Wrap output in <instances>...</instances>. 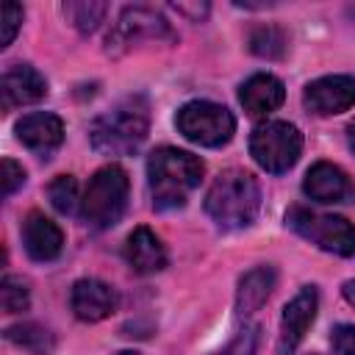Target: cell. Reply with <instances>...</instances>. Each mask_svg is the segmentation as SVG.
<instances>
[{
	"mask_svg": "<svg viewBox=\"0 0 355 355\" xmlns=\"http://www.w3.org/2000/svg\"><path fill=\"white\" fill-rule=\"evenodd\" d=\"M175 125L183 133V139H189L200 147H222L236 133L233 114L225 105L211 103V100H191V103L180 105Z\"/></svg>",
	"mask_w": 355,
	"mask_h": 355,
	"instance_id": "cell-7",
	"label": "cell"
},
{
	"mask_svg": "<svg viewBox=\"0 0 355 355\" xmlns=\"http://www.w3.org/2000/svg\"><path fill=\"white\" fill-rule=\"evenodd\" d=\"M341 294H344V300L355 308V280H347V283L341 286Z\"/></svg>",
	"mask_w": 355,
	"mask_h": 355,
	"instance_id": "cell-28",
	"label": "cell"
},
{
	"mask_svg": "<svg viewBox=\"0 0 355 355\" xmlns=\"http://www.w3.org/2000/svg\"><path fill=\"white\" fill-rule=\"evenodd\" d=\"M286 47H288V39L275 25H261L250 36V50L255 55H261V58H283L286 55Z\"/></svg>",
	"mask_w": 355,
	"mask_h": 355,
	"instance_id": "cell-21",
	"label": "cell"
},
{
	"mask_svg": "<svg viewBox=\"0 0 355 355\" xmlns=\"http://www.w3.org/2000/svg\"><path fill=\"white\" fill-rule=\"evenodd\" d=\"M336 355H355V324H336L330 333Z\"/></svg>",
	"mask_w": 355,
	"mask_h": 355,
	"instance_id": "cell-27",
	"label": "cell"
},
{
	"mask_svg": "<svg viewBox=\"0 0 355 355\" xmlns=\"http://www.w3.org/2000/svg\"><path fill=\"white\" fill-rule=\"evenodd\" d=\"M258 338H261V330L258 324H244L216 355H255L258 349Z\"/></svg>",
	"mask_w": 355,
	"mask_h": 355,
	"instance_id": "cell-24",
	"label": "cell"
},
{
	"mask_svg": "<svg viewBox=\"0 0 355 355\" xmlns=\"http://www.w3.org/2000/svg\"><path fill=\"white\" fill-rule=\"evenodd\" d=\"M0 22H3V47H8L11 42H14V36H17V31H19V25H22V6H17V3H6L3 6V17H0Z\"/></svg>",
	"mask_w": 355,
	"mask_h": 355,
	"instance_id": "cell-26",
	"label": "cell"
},
{
	"mask_svg": "<svg viewBox=\"0 0 355 355\" xmlns=\"http://www.w3.org/2000/svg\"><path fill=\"white\" fill-rule=\"evenodd\" d=\"M125 261L136 275H155L166 266V250L150 227H136L125 239Z\"/></svg>",
	"mask_w": 355,
	"mask_h": 355,
	"instance_id": "cell-17",
	"label": "cell"
},
{
	"mask_svg": "<svg viewBox=\"0 0 355 355\" xmlns=\"http://www.w3.org/2000/svg\"><path fill=\"white\" fill-rule=\"evenodd\" d=\"M61 11L72 22V28H78L80 33H92L103 22L108 6L100 0H75V3H64Z\"/></svg>",
	"mask_w": 355,
	"mask_h": 355,
	"instance_id": "cell-20",
	"label": "cell"
},
{
	"mask_svg": "<svg viewBox=\"0 0 355 355\" xmlns=\"http://www.w3.org/2000/svg\"><path fill=\"white\" fill-rule=\"evenodd\" d=\"M116 355H139V352H133V349H122V352H116Z\"/></svg>",
	"mask_w": 355,
	"mask_h": 355,
	"instance_id": "cell-30",
	"label": "cell"
},
{
	"mask_svg": "<svg viewBox=\"0 0 355 355\" xmlns=\"http://www.w3.org/2000/svg\"><path fill=\"white\" fill-rule=\"evenodd\" d=\"M47 94V80L31 64H14L0 78V105L3 111H14L19 105L39 103Z\"/></svg>",
	"mask_w": 355,
	"mask_h": 355,
	"instance_id": "cell-13",
	"label": "cell"
},
{
	"mask_svg": "<svg viewBox=\"0 0 355 355\" xmlns=\"http://www.w3.org/2000/svg\"><path fill=\"white\" fill-rule=\"evenodd\" d=\"M22 244H25L28 258L47 263V261H55L61 255L64 233L50 216H44L42 211H31L22 222Z\"/></svg>",
	"mask_w": 355,
	"mask_h": 355,
	"instance_id": "cell-15",
	"label": "cell"
},
{
	"mask_svg": "<svg viewBox=\"0 0 355 355\" xmlns=\"http://www.w3.org/2000/svg\"><path fill=\"white\" fill-rule=\"evenodd\" d=\"M0 302H3V311L6 313L28 311V305H31V288H28V283L22 277L6 275L3 283H0Z\"/></svg>",
	"mask_w": 355,
	"mask_h": 355,
	"instance_id": "cell-23",
	"label": "cell"
},
{
	"mask_svg": "<svg viewBox=\"0 0 355 355\" xmlns=\"http://www.w3.org/2000/svg\"><path fill=\"white\" fill-rule=\"evenodd\" d=\"M6 338L31 352V355H50L55 349V336L44 327V324H36V322H19V324H11L6 330Z\"/></svg>",
	"mask_w": 355,
	"mask_h": 355,
	"instance_id": "cell-19",
	"label": "cell"
},
{
	"mask_svg": "<svg viewBox=\"0 0 355 355\" xmlns=\"http://www.w3.org/2000/svg\"><path fill=\"white\" fill-rule=\"evenodd\" d=\"M47 197L53 202V208L58 214H75L80 197H78V180L72 175H58L50 186H47Z\"/></svg>",
	"mask_w": 355,
	"mask_h": 355,
	"instance_id": "cell-22",
	"label": "cell"
},
{
	"mask_svg": "<svg viewBox=\"0 0 355 355\" xmlns=\"http://www.w3.org/2000/svg\"><path fill=\"white\" fill-rule=\"evenodd\" d=\"M261 211V186L247 169H225L205 194V214L222 230H239L255 222Z\"/></svg>",
	"mask_w": 355,
	"mask_h": 355,
	"instance_id": "cell-3",
	"label": "cell"
},
{
	"mask_svg": "<svg viewBox=\"0 0 355 355\" xmlns=\"http://www.w3.org/2000/svg\"><path fill=\"white\" fill-rule=\"evenodd\" d=\"M302 105L308 114L316 116H333L341 111H349L355 105V78L349 75H324L305 86Z\"/></svg>",
	"mask_w": 355,
	"mask_h": 355,
	"instance_id": "cell-10",
	"label": "cell"
},
{
	"mask_svg": "<svg viewBox=\"0 0 355 355\" xmlns=\"http://www.w3.org/2000/svg\"><path fill=\"white\" fill-rule=\"evenodd\" d=\"M286 225L297 236H302L305 241L316 244L324 252H333V255H341V258L355 255V227L344 216L316 214L311 208L294 205L286 214Z\"/></svg>",
	"mask_w": 355,
	"mask_h": 355,
	"instance_id": "cell-5",
	"label": "cell"
},
{
	"mask_svg": "<svg viewBox=\"0 0 355 355\" xmlns=\"http://www.w3.org/2000/svg\"><path fill=\"white\" fill-rule=\"evenodd\" d=\"M128 191L130 180L122 166L108 164L97 169L86 186V194L80 197V219L94 230L114 227L128 208Z\"/></svg>",
	"mask_w": 355,
	"mask_h": 355,
	"instance_id": "cell-4",
	"label": "cell"
},
{
	"mask_svg": "<svg viewBox=\"0 0 355 355\" xmlns=\"http://www.w3.org/2000/svg\"><path fill=\"white\" fill-rule=\"evenodd\" d=\"M69 305L80 322H103L116 311V291L97 277H80L72 283Z\"/></svg>",
	"mask_w": 355,
	"mask_h": 355,
	"instance_id": "cell-14",
	"label": "cell"
},
{
	"mask_svg": "<svg viewBox=\"0 0 355 355\" xmlns=\"http://www.w3.org/2000/svg\"><path fill=\"white\" fill-rule=\"evenodd\" d=\"M286 100V89L283 80L269 75V72H258L252 78H247L239 89V103L250 116H266L272 111H277Z\"/></svg>",
	"mask_w": 355,
	"mask_h": 355,
	"instance_id": "cell-16",
	"label": "cell"
},
{
	"mask_svg": "<svg viewBox=\"0 0 355 355\" xmlns=\"http://www.w3.org/2000/svg\"><path fill=\"white\" fill-rule=\"evenodd\" d=\"M302 191H305V197H311L313 202H322V205H338V202L355 200V183L349 180V175L341 166H336L330 161H319L305 172Z\"/></svg>",
	"mask_w": 355,
	"mask_h": 355,
	"instance_id": "cell-11",
	"label": "cell"
},
{
	"mask_svg": "<svg viewBox=\"0 0 355 355\" xmlns=\"http://www.w3.org/2000/svg\"><path fill=\"white\" fill-rule=\"evenodd\" d=\"M319 311V291L313 286H302L291 302L283 308L280 316V336H277V355H294L302 344L308 327L313 324Z\"/></svg>",
	"mask_w": 355,
	"mask_h": 355,
	"instance_id": "cell-9",
	"label": "cell"
},
{
	"mask_svg": "<svg viewBox=\"0 0 355 355\" xmlns=\"http://www.w3.org/2000/svg\"><path fill=\"white\" fill-rule=\"evenodd\" d=\"M178 33L172 31L169 19L147 6H128L116 17L105 44L108 53H125L139 42H175Z\"/></svg>",
	"mask_w": 355,
	"mask_h": 355,
	"instance_id": "cell-8",
	"label": "cell"
},
{
	"mask_svg": "<svg viewBox=\"0 0 355 355\" xmlns=\"http://www.w3.org/2000/svg\"><path fill=\"white\" fill-rule=\"evenodd\" d=\"M147 130H150V105L141 94H130L92 122L89 139L92 147L103 155H130L144 144Z\"/></svg>",
	"mask_w": 355,
	"mask_h": 355,
	"instance_id": "cell-2",
	"label": "cell"
},
{
	"mask_svg": "<svg viewBox=\"0 0 355 355\" xmlns=\"http://www.w3.org/2000/svg\"><path fill=\"white\" fill-rule=\"evenodd\" d=\"M14 133H17L19 144L28 147L33 155L50 158L61 147V141H64V122L55 114L33 111V114H25L14 125Z\"/></svg>",
	"mask_w": 355,
	"mask_h": 355,
	"instance_id": "cell-12",
	"label": "cell"
},
{
	"mask_svg": "<svg viewBox=\"0 0 355 355\" xmlns=\"http://www.w3.org/2000/svg\"><path fill=\"white\" fill-rule=\"evenodd\" d=\"M347 136H349V147H352V153H355V122L347 128Z\"/></svg>",
	"mask_w": 355,
	"mask_h": 355,
	"instance_id": "cell-29",
	"label": "cell"
},
{
	"mask_svg": "<svg viewBox=\"0 0 355 355\" xmlns=\"http://www.w3.org/2000/svg\"><path fill=\"white\" fill-rule=\"evenodd\" d=\"M302 153V133L297 125L283 119L261 122L250 136V155L255 164L272 175L288 172Z\"/></svg>",
	"mask_w": 355,
	"mask_h": 355,
	"instance_id": "cell-6",
	"label": "cell"
},
{
	"mask_svg": "<svg viewBox=\"0 0 355 355\" xmlns=\"http://www.w3.org/2000/svg\"><path fill=\"white\" fill-rule=\"evenodd\" d=\"M202 161L178 147H158L147 158V186L155 211H172L186 205L189 194L202 180Z\"/></svg>",
	"mask_w": 355,
	"mask_h": 355,
	"instance_id": "cell-1",
	"label": "cell"
},
{
	"mask_svg": "<svg viewBox=\"0 0 355 355\" xmlns=\"http://www.w3.org/2000/svg\"><path fill=\"white\" fill-rule=\"evenodd\" d=\"M0 183H3V197H11L17 189H22V183H25V169H22L17 161L3 158V164H0Z\"/></svg>",
	"mask_w": 355,
	"mask_h": 355,
	"instance_id": "cell-25",
	"label": "cell"
},
{
	"mask_svg": "<svg viewBox=\"0 0 355 355\" xmlns=\"http://www.w3.org/2000/svg\"><path fill=\"white\" fill-rule=\"evenodd\" d=\"M275 280H277V275L269 263H261V266H252L250 272H244L239 280V288H236V313L241 319L255 313L269 300Z\"/></svg>",
	"mask_w": 355,
	"mask_h": 355,
	"instance_id": "cell-18",
	"label": "cell"
}]
</instances>
